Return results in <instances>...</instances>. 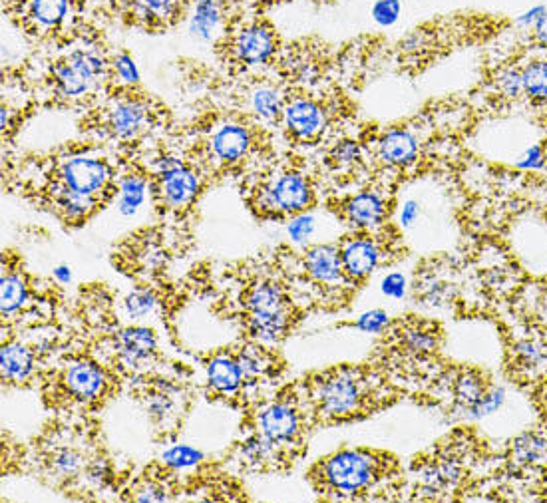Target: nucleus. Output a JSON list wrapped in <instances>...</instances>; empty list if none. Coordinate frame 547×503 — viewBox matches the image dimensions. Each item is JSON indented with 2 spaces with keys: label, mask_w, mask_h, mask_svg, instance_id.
<instances>
[{
  "label": "nucleus",
  "mask_w": 547,
  "mask_h": 503,
  "mask_svg": "<svg viewBox=\"0 0 547 503\" xmlns=\"http://www.w3.org/2000/svg\"><path fill=\"white\" fill-rule=\"evenodd\" d=\"M380 474V462L361 450L339 452L317 468L315 482L333 494H363Z\"/></svg>",
  "instance_id": "nucleus-1"
},
{
  "label": "nucleus",
  "mask_w": 547,
  "mask_h": 503,
  "mask_svg": "<svg viewBox=\"0 0 547 503\" xmlns=\"http://www.w3.org/2000/svg\"><path fill=\"white\" fill-rule=\"evenodd\" d=\"M106 68V58L100 52L76 50L54 66V88L62 98H82L102 80Z\"/></svg>",
  "instance_id": "nucleus-2"
},
{
  "label": "nucleus",
  "mask_w": 547,
  "mask_h": 503,
  "mask_svg": "<svg viewBox=\"0 0 547 503\" xmlns=\"http://www.w3.org/2000/svg\"><path fill=\"white\" fill-rule=\"evenodd\" d=\"M319 412L327 418H349L359 412L363 404V388L357 378L351 374L339 372L325 378V382L319 384L317 392Z\"/></svg>",
  "instance_id": "nucleus-3"
},
{
  "label": "nucleus",
  "mask_w": 547,
  "mask_h": 503,
  "mask_svg": "<svg viewBox=\"0 0 547 503\" xmlns=\"http://www.w3.org/2000/svg\"><path fill=\"white\" fill-rule=\"evenodd\" d=\"M313 199L311 183L299 171H285L263 189V205L277 213H301Z\"/></svg>",
  "instance_id": "nucleus-4"
},
{
  "label": "nucleus",
  "mask_w": 547,
  "mask_h": 503,
  "mask_svg": "<svg viewBox=\"0 0 547 503\" xmlns=\"http://www.w3.org/2000/svg\"><path fill=\"white\" fill-rule=\"evenodd\" d=\"M231 52L237 62L259 66L269 62L277 52V38L265 22H251L241 26L231 38Z\"/></svg>",
  "instance_id": "nucleus-5"
},
{
  "label": "nucleus",
  "mask_w": 547,
  "mask_h": 503,
  "mask_svg": "<svg viewBox=\"0 0 547 503\" xmlns=\"http://www.w3.org/2000/svg\"><path fill=\"white\" fill-rule=\"evenodd\" d=\"M112 177V169L98 158H72L60 168V183L76 193H84L90 197H98L102 189H106Z\"/></svg>",
  "instance_id": "nucleus-6"
},
{
  "label": "nucleus",
  "mask_w": 547,
  "mask_h": 503,
  "mask_svg": "<svg viewBox=\"0 0 547 503\" xmlns=\"http://www.w3.org/2000/svg\"><path fill=\"white\" fill-rule=\"evenodd\" d=\"M152 112L146 102L126 98L116 102L104 118L106 132L118 140H134L150 128Z\"/></svg>",
  "instance_id": "nucleus-7"
},
{
  "label": "nucleus",
  "mask_w": 547,
  "mask_h": 503,
  "mask_svg": "<svg viewBox=\"0 0 547 503\" xmlns=\"http://www.w3.org/2000/svg\"><path fill=\"white\" fill-rule=\"evenodd\" d=\"M283 120L289 134L301 142L317 140L327 128L325 110L307 98H297L289 102L283 110Z\"/></svg>",
  "instance_id": "nucleus-8"
},
{
  "label": "nucleus",
  "mask_w": 547,
  "mask_h": 503,
  "mask_svg": "<svg viewBox=\"0 0 547 503\" xmlns=\"http://www.w3.org/2000/svg\"><path fill=\"white\" fill-rule=\"evenodd\" d=\"M199 179L193 169L185 168L182 162L168 158L160 166V195L166 205L183 207L197 193Z\"/></svg>",
  "instance_id": "nucleus-9"
},
{
  "label": "nucleus",
  "mask_w": 547,
  "mask_h": 503,
  "mask_svg": "<svg viewBox=\"0 0 547 503\" xmlns=\"http://www.w3.org/2000/svg\"><path fill=\"white\" fill-rule=\"evenodd\" d=\"M261 434L269 438L273 444H289L301 432V420L293 406L289 404H273L259 416Z\"/></svg>",
  "instance_id": "nucleus-10"
},
{
  "label": "nucleus",
  "mask_w": 547,
  "mask_h": 503,
  "mask_svg": "<svg viewBox=\"0 0 547 503\" xmlns=\"http://www.w3.org/2000/svg\"><path fill=\"white\" fill-rule=\"evenodd\" d=\"M341 261L345 273L351 279L361 281L378 267L380 249L370 237H353L341 247Z\"/></svg>",
  "instance_id": "nucleus-11"
},
{
  "label": "nucleus",
  "mask_w": 547,
  "mask_h": 503,
  "mask_svg": "<svg viewBox=\"0 0 547 503\" xmlns=\"http://www.w3.org/2000/svg\"><path fill=\"white\" fill-rule=\"evenodd\" d=\"M420 144L416 136L404 128L386 132L378 142V158L390 168H408L416 162Z\"/></svg>",
  "instance_id": "nucleus-12"
},
{
  "label": "nucleus",
  "mask_w": 547,
  "mask_h": 503,
  "mask_svg": "<svg viewBox=\"0 0 547 503\" xmlns=\"http://www.w3.org/2000/svg\"><path fill=\"white\" fill-rule=\"evenodd\" d=\"M64 386L78 400H94L104 392L106 376L94 362H76L66 370Z\"/></svg>",
  "instance_id": "nucleus-13"
},
{
  "label": "nucleus",
  "mask_w": 547,
  "mask_h": 503,
  "mask_svg": "<svg viewBox=\"0 0 547 503\" xmlns=\"http://www.w3.org/2000/svg\"><path fill=\"white\" fill-rule=\"evenodd\" d=\"M251 132L241 124H225L211 138V154L225 164L239 162L251 148Z\"/></svg>",
  "instance_id": "nucleus-14"
},
{
  "label": "nucleus",
  "mask_w": 547,
  "mask_h": 503,
  "mask_svg": "<svg viewBox=\"0 0 547 503\" xmlns=\"http://www.w3.org/2000/svg\"><path fill=\"white\" fill-rule=\"evenodd\" d=\"M347 221L357 229H374L384 221L386 215V201L376 191H363L353 195L345 207Z\"/></svg>",
  "instance_id": "nucleus-15"
},
{
  "label": "nucleus",
  "mask_w": 547,
  "mask_h": 503,
  "mask_svg": "<svg viewBox=\"0 0 547 503\" xmlns=\"http://www.w3.org/2000/svg\"><path fill=\"white\" fill-rule=\"evenodd\" d=\"M307 273L319 283H337L341 281L345 269L341 261V249L335 245L313 247L305 257Z\"/></svg>",
  "instance_id": "nucleus-16"
},
{
  "label": "nucleus",
  "mask_w": 547,
  "mask_h": 503,
  "mask_svg": "<svg viewBox=\"0 0 547 503\" xmlns=\"http://www.w3.org/2000/svg\"><path fill=\"white\" fill-rule=\"evenodd\" d=\"M118 350L128 366H142L156 352V336L144 327L126 329L118 336Z\"/></svg>",
  "instance_id": "nucleus-17"
},
{
  "label": "nucleus",
  "mask_w": 547,
  "mask_h": 503,
  "mask_svg": "<svg viewBox=\"0 0 547 503\" xmlns=\"http://www.w3.org/2000/svg\"><path fill=\"white\" fill-rule=\"evenodd\" d=\"M70 12V0H26V18L36 30L58 28Z\"/></svg>",
  "instance_id": "nucleus-18"
},
{
  "label": "nucleus",
  "mask_w": 547,
  "mask_h": 503,
  "mask_svg": "<svg viewBox=\"0 0 547 503\" xmlns=\"http://www.w3.org/2000/svg\"><path fill=\"white\" fill-rule=\"evenodd\" d=\"M221 4L219 0H197L189 18V32L197 40H211L221 26Z\"/></svg>",
  "instance_id": "nucleus-19"
},
{
  "label": "nucleus",
  "mask_w": 547,
  "mask_h": 503,
  "mask_svg": "<svg viewBox=\"0 0 547 503\" xmlns=\"http://www.w3.org/2000/svg\"><path fill=\"white\" fill-rule=\"evenodd\" d=\"M512 460L520 468H542L547 464V438L524 434L512 444Z\"/></svg>",
  "instance_id": "nucleus-20"
},
{
  "label": "nucleus",
  "mask_w": 547,
  "mask_h": 503,
  "mask_svg": "<svg viewBox=\"0 0 547 503\" xmlns=\"http://www.w3.org/2000/svg\"><path fill=\"white\" fill-rule=\"evenodd\" d=\"M50 193H52V199L58 205V209L68 219L88 217L96 209V205H98L96 197H90V195H84V193H76V191L68 189L66 185H62L60 181L54 183V187H52Z\"/></svg>",
  "instance_id": "nucleus-21"
},
{
  "label": "nucleus",
  "mask_w": 547,
  "mask_h": 503,
  "mask_svg": "<svg viewBox=\"0 0 547 503\" xmlns=\"http://www.w3.org/2000/svg\"><path fill=\"white\" fill-rule=\"evenodd\" d=\"M245 307L249 315H273L285 313L283 291L273 283H261L247 293Z\"/></svg>",
  "instance_id": "nucleus-22"
},
{
  "label": "nucleus",
  "mask_w": 547,
  "mask_h": 503,
  "mask_svg": "<svg viewBox=\"0 0 547 503\" xmlns=\"http://www.w3.org/2000/svg\"><path fill=\"white\" fill-rule=\"evenodd\" d=\"M130 6L134 16L156 26L172 22L182 10V0H130Z\"/></svg>",
  "instance_id": "nucleus-23"
},
{
  "label": "nucleus",
  "mask_w": 547,
  "mask_h": 503,
  "mask_svg": "<svg viewBox=\"0 0 547 503\" xmlns=\"http://www.w3.org/2000/svg\"><path fill=\"white\" fill-rule=\"evenodd\" d=\"M207 376H209L211 386L223 394L235 392L239 388V384L243 382V374H241L237 360L227 358V356L213 358V362L207 366Z\"/></svg>",
  "instance_id": "nucleus-24"
},
{
  "label": "nucleus",
  "mask_w": 547,
  "mask_h": 503,
  "mask_svg": "<svg viewBox=\"0 0 547 503\" xmlns=\"http://www.w3.org/2000/svg\"><path fill=\"white\" fill-rule=\"evenodd\" d=\"M4 380H22L32 370V352L20 344H8L0 352Z\"/></svg>",
  "instance_id": "nucleus-25"
},
{
  "label": "nucleus",
  "mask_w": 547,
  "mask_h": 503,
  "mask_svg": "<svg viewBox=\"0 0 547 503\" xmlns=\"http://www.w3.org/2000/svg\"><path fill=\"white\" fill-rule=\"evenodd\" d=\"M251 108L261 120H275L285 110L283 96L273 86H261L251 96Z\"/></svg>",
  "instance_id": "nucleus-26"
},
{
  "label": "nucleus",
  "mask_w": 547,
  "mask_h": 503,
  "mask_svg": "<svg viewBox=\"0 0 547 503\" xmlns=\"http://www.w3.org/2000/svg\"><path fill=\"white\" fill-rule=\"evenodd\" d=\"M146 179L142 175H128L120 183V213L134 215L146 199Z\"/></svg>",
  "instance_id": "nucleus-27"
},
{
  "label": "nucleus",
  "mask_w": 547,
  "mask_h": 503,
  "mask_svg": "<svg viewBox=\"0 0 547 503\" xmlns=\"http://www.w3.org/2000/svg\"><path fill=\"white\" fill-rule=\"evenodd\" d=\"M249 331L251 335L265 342H273L281 338L287 331V317L285 313H273V315H251L249 317Z\"/></svg>",
  "instance_id": "nucleus-28"
},
{
  "label": "nucleus",
  "mask_w": 547,
  "mask_h": 503,
  "mask_svg": "<svg viewBox=\"0 0 547 503\" xmlns=\"http://www.w3.org/2000/svg\"><path fill=\"white\" fill-rule=\"evenodd\" d=\"M402 346L412 354H428L438 346L436 331L424 327V325H410L402 333Z\"/></svg>",
  "instance_id": "nucleus-29"
},
{
  "label": "nucleus",
  "mask_w": 547,
  "mask_h": 503,
  "mask_svg": "<svg viewBox=\"0 0 547 503\" xmlns=\"http://www.w3.org/2000/svg\"><path fill=\"white\" fill-rule=\"evenodd\" d=\"M524 94L532 100H547V60H534L522 70Z\"/></svg>",
  "instance_id": "nucleus-30"
},
{
  "label": "nucleus",
  "mask_w": 547,
  "mask_h": 503,
  "mask_svg": "<svg viewBox=\"0 0 547 503\" xmlns=\"http://www.w3.org/2000/svg\"><path fill=\"white\" fill-rule=\"evenodd\" d=\"M504 404H506V390L500 386H492V388H486L484 394L472 406L464 410V414L468 418L480 420V418H488L496 414Z\"/></svg>",
  "instance_id": "nucleus-31"
},
{
  "label": "nucleus",
  "mask_w": 547,
  "mask_h": 503,
  "mask_svg": "<svg viewBox=\"0 0 547 503\" xmlns=\"http://www.w3.org/2000/svg\"><path fill=\"white\" fill-rule=\"evenodd\" d=\"M484 390H486L484 380L478 374H474V372L462 374L454 384V396H456V402L462 408V412L468 406H472L484 394Z\"/></svg>",
  "instance_id": "nucleus-32"
},
{
  "label": "nucleus",
  "mask_w": 547,
  "mask_h": 503,
  "mask_svg": "<svg viewBox=\"0 0 547 503\" xmlns=\"http://www.w3.org/2000/svg\"><path fill=\"white\" fill-rule=\"evenodd\" d=\"M26 301V285L20 277L8 275L2 279V315L16 313Z\"/></svg>",
  "instance_id": "nucleus-33"
},
{
  "label": "nucleus",
  "mask_w": 547,
  "mask_h": 503,
  "mask_svg": "<svg viewBox=\"0 0 547 503\" xmlns=\"http://www.w3.org/2000/svg\"><path fill=\"white\" fill-rule=\"evenodd\" d=\"M239 368H241V374H243V380L245 378H255L259 376L265 366H267V360H265V352L257 346H249V348H243L239 352V356L235 358Z\"/></svg>",
  "instance_id": "nucleus-34"
},
{
  "label": "nucleus",
  "mask_w": 547,
  "mask_h": 503,
  "mask_svg": "<svg viewBox=\"0 0 547 503\" xmlns=\"http://www.w3.org/2000/svg\"><path fill=\"white\" fill-rule=\"evenodd\" d=\"M496 84H498V90L510 100H516L524 94V78H522V70L518 68H504L498 74Z\"/></svg>",
  "instance_id": "nucleus-35"
},
{
  "label": "nucleus",
  "mask_w": 547,
  "mask_h": 503,
  "mask_svg": "<svg viewBox=\"0 0 547 503\" xmlns=\"http://www.w3.org/2000/svg\"><path fill=\"white\" fill-rule=\"evenodd\" d=\"M402 12V4L400 0H376L372 6V18L378 26H392L398 22Z\"/></svg>",
  "instance_id": "nucleus-36"
},
{
  "label": "nucleus",
  "mask_w": 547,
  "mask_h": 503,
  "mask_svg": "<svg viewBox=\"0 0 547 503\" xmlns=\"http://www.w3.org/2000/svg\"><path fill=\"white\" fill-rule=\"evenodd\" d=\"M201 458L203 456L197 450L189 448V446H176V448H172V450H168L164 454V462L168 466H172V468H189V466H195Z\"/></svg>",
  "instance_id": "nucleus-37"
},
{
  "label": "nucleus",
  "mask_w": 547,
  "mask_h": 503,
  "mask_svg": "<svg viewBox=\"0 0 547 503\" xmlns=\"http://www.w3.org/2000/svg\"><path fill=\"white\" fill-rule=\"evenodd\" d=\"M154 305H156L154 295L150 291H138V293L130 295L126 301V309H128L130 317H134V319H142L148 313H152Z\"/></svg>",
  "instance_id": "nucleus-38"
},
{
  "label": "nucleus",
  "mask_w": 547,
  "mask_h": 503,
  "mask_svg": "<svg viewBox=\"0 0 547 503\" xmlns=\"http://www.w3.org/2000/svg\"><path fill=\"white\" fill-rule=\"evenodd\" d=\"M516 354L518 358L522 360L524 366H540L547 358L546 348L540 346L538 342H532V340H526V342H520L518 348H516Z\"/></svg>",
  "instance_id": "nucleus-39"
},
{
  "label": "nucleus",
  "mask_w": 547,
  "mask_h": 503,
  "mask_svg": "<svg viewBox=\"0 0 547 503\" xmlns=\"http://www.w3.org/2000/svg\"><path fill=\"white\" fill-rule=\"evenodd\" d=\"M114 70L118 74V78L126 84H138L140 82V72H138V66L134 62V58L130 54H118L114 58Z\"/></svg>",
  "instance_id": "nucleus-40"
},
{
  "label": "nucleus",
  "mask_w": 547,
  "mask_h": 503,
  "mask_svg": "<svg viewBox=\"0 0 547 503\" xmlns=\"http://www.w3.org/2000/svg\"><path fill=\"white\" fill-rule=\"evenodd\" d=\"M390 325V319L384 311H368L359 321H357V329L365 331V333H384V329Z\"/></svg>",
  "instance_id": "nucleus-41"
},
{
  "label": "nucleus",
  "mask_w": 547,
  "mask_h": 503,
  "mask_svg": "<svg viewBox=\"0 0 547 503\" xmlns=\"http://www.w3.org/2000/svg\"><path fill=\"white\" fill-rule=\"evenodd\" d=\"M287 231H289V235H291L293 241H305L315 231V217H311V215H297L289 223Z\"/></svg>",
  "instance_id": "nucleus-42"
},
{
  "label": "nucleus",
  "mask_w": 547,
  "mask_h": 503,
  "mask_svg": "<svg viewBox=\"0 0 547 503\" xmlns=\"http://www.w3.org/2000/svg\"><path fill=\"white\" fill-rule=\"evenodd\" d=\"M359 156H361V148H359L355 142H343V144H339V146L333 150V154H331L333 162H335L339 168H347V166L355 164V162L359 160Z\"/></svg>",
  "instance_id": "nucleus-43"
},
{
  "label": "nucleus",
  "mask_w": 547,
  "mask_h": 503,
  "mask_svg": "<svg viewBox=\"0 0 547 503\" xmlns=\"http://www.w3.org/2000/svg\"><path fill=\"white\" fill-rule=\"evenodd\" d=\"M80 468V458L72 450H62L54 456V470L60 476H74Z\"/></svg>",
  "instance_id": "nucleus-44"
},
{
  "label": "nucleus",
  "mask_w": 547,
  "mask_h": 503,
  "mask_svg": "<svg viewBox=\"0 0 547 503\" xmlns=\"http://www.w3.org/2000/svg\"><path fill=\"white\" fill-rule=\"evenodd\" d=\"M546 166V154L544 148L540 146H532L528 148L518 160H516V168L528 169V171H538Z\"/></svg>",
  "instance_id": "nucleus-45"
},
{
  "label": "nucleus",
  "mask_w": 547,
  "mask_h": 503,
  "mask_svg": "<svg viewBox=\"0 0 547 503\" xmlns=\"http://www.w3.org/2000/svg\"><path fill=\"white\" fill-rule=\"evenodd\" d=\"M382 293L390 299H402L406 293V279L400 273H390L382 279Z\"/></svg>",
  "instance_id": "nucleus-46"
},
{
  "label": "nucleus",
  "mask_w": 547,
  "mask_h": 503,
  "mask_svg": "<svg viewBox=\"0 0 547 503\" xmlns=\"http://www.w3.org/2000/svg\"><path fill=\"white\" fill-rule=\"evenodd\" d=\"M546 12L547 6H544V4L532 6V8H528L526 12H522L520 16H516V26L526 28V30H532V28L538 24V20H540Z\"/></svg>",
  "instance_id": "nucleus-47"
},
{
  "label": "nucleus",
  "mask_w": 547,
  "mask_h": 503,
  "mask_svg": "<svg viewBox=\"0 0 547 503\" xmlns=\"http://www.w3.org/2000/svg\"><path fill=\"white\" fill-rule=\"evenodd\" d=\"M418 215H420V205H418V201H414V199L404 201V205H402V209H400V223H402L404 227H410V225L416 223Z\"/></svg>",
  "instance_id": "nucleus-48"
},
{
  "label": "nucleus",
  "mask_w": 547,
  "mask_h": 503,
  "mask_svg": "<svg viewBox=\"0 0 547 503\" xmlns=\"http://www.w3.org/2000/svg\"><path fill=\"white\" fill-rule=\"evenodd\" d=\"M534 32V40L547 50V12L538 20V24L532 28Z\"/></svg>",
  "instance_id": "nucleus-49"
},
{
  "label": "nucleus",
  "mask_w": 547,
  "mask_h": 503,
  "mask_svg": "<svg viewBox=\"0 0 547 503\" xmlns=\"http://www.w3.org/2000/svg\"><path fill=\"white\" fill-rule=\"evenodd\" d=\"M54 275H56V279H58L60 283H68V281L72 279V273H70L68 267H58V269H54Z\"/></svg>",
  "instance_id": "nucleus-50"
},
{
  "label": "nucleus",
  "mask_w": 547,
  "mask_h": 503,
  "mask_svg": "<svg viewBox=\"0 0 547 503\" xmlns=\"http://www.w3.org/2000/svg\"><path fill=\"white\" fill-rule=\"evenodd\" d=\"M251 4H267V2H273V0H247Z\"/></svg>",
  "instance_id": "nucleus-51"
},
{
  "label": "nucleus",
  "mask_w": 547,
  "mask_h": 503,
  "mask_svg": "<svg viewBox=\"0 0 547 503\" xmlns=\"http://www.w3.org/2000/svg\"><path fill=\"white\" fill-rule=\"evenodd\" d=\"M544 154H546V164H547V144H546V148H544Z\"/></svg>",
  "instance_id": "nucleus-52"
},
{
  "label": "nucleus",
  "mask_w": 547,
  "mask_h": 503,
  "mask_svg": "<svg viewBox=\"0 0 547 503\" xmlns=\"http://www.w3.org/2000/svg\"><path fill=\"white\" fill-rule=\"evenodd\" d=\"M546 400H547V384H546Z\"/></svg>",
  "instance_id": "nucleus-53"
}]
</instances>
